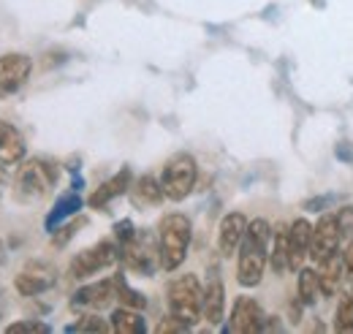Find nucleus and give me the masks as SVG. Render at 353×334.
<instances>
[{"label":"nucleus","instance_id":"obj_16","mask_svg":"<svg viewBox=\"0 0 353 334\" xmlns=\"http://www.w3.org/2000/svg\"><path fill=\"white\" fill-rule=\"evenodd\" d=\"M131 168H120L112 179H106L101 188H95V193L90 196V207L92 209H103L109 202H114L117 196H123L125 190H131Z\"/></svg>","mask_w":353,"mask_h":334},{"label":"nucleus","instance_id":"obj_4","mask_svg":"<svg viewBox=\"0 0 353 334\" xmlns=\"http://www.w3.org/2000/svg\"><path fill=\"white\" fill-rule=\"evenodd\" d=\"M196 177H199V166H196L193 155H188V153L172 155L161 171V185H163L166 199H172V202L188 199L190 190L196 188Z\"/></svg>","mask_w":353,"mask_h":334},{"label":"nucleus","instance_id":"obj_18","mask_svg":"<svg viewBox=\"0 0 353 334\" xmlns=\"http://www.w3.org/2000/svg\"><path fill=\"white\" fill-rule=\"evenodd\" d=\"M163 199H166V193H163V185H161L155 177L144 174V177H139L136 182H131V202H133V207H139V209L158 207Z\"/></svg>","mask_w":353,"mask_h":334},{"label":"nucleus","instance_id":"obj_30","mask_svg":"<svg viewBox=\"0 0 353 334\" xmlns=\"http://www.w3.org/2000/svg\"><path fill=\"white\" fill-rule=\"evenodd\" d=\"M133 234H136V228H133L131 220H120V223L114 226V237H117V245H125V242L131 239Z\"/></svg>","mask_w":353,"mask_h":334},{"label":"nucleus","instance_id":"obj_26","mask_svg":"<svg viewBox=\"0 0 353 334\" xmlns=\"http://www.w3.org/2000/svg\"><path fill=\"white\" fill-rule=\"evenodd\" d=\"M109 329H112V326H109L103 318H98V315H85L82 321L65 326V332H109Z\"/></svg>","mask_w":353,"mask_h":334},{"label":"nucleus","instance_id":"obj_24","mask_svg":"<svg viewBox=\"0 0 353 334\" xmlns=\"http://www.w3.org/2000/svg\"><path fill=\"white\" fill-rule=\"evenodd\" d=\"M114 288H117V299L123 302V307H133V310H144V307H147V299L139 291L128 288V283H125L123 275L114 277Z\"/></svg>","mask_w":353,"mask_h":334},{"label":"nucleus","instance_id":"obj_13","mask_svg":"<svg viewBox=\"0 0 353 334\" xmlns=\"http://www.w3.org/2000/svg\"><path fill=\"white\" fill-rule=\"evenodd\" d=\"M248 217L242 212H228L221 220V231H218V250L223 258H231L234 253L239 250L242 245V237L248 231Z\"/></svg>","mask_w":353,"mask_h":334},{"label":"nucleus","instance_id":"obj_29","mask_svg":"<svg viewBox=\"0 0 353 334\" xmlns=\"http://www.w3.org/2000/svg\"><path fill=\"white\" fill-rule=\"evenodd\" d=\"M337 223H340L343 237H351V234H353V207L340 209V212H337Z\"/></svg>","mask_w":353,"mask_h":334},{"label":"nucleus","instance_id":"obj_28","mask_svg":"<svg viewBox=\"0 0 353 334\" xmlns=\"http://www.w3.org/2000/svg\"><path fill=\"white\" fill-rule=\"evenodd\" d=\"M155 332L158 334H182V332H188V326H185V324H182V321H176L174 315H169V318H166V321H161V324H158V329H155Z\"/></svg>","mask_w":353,"mask_h":334},{"label":"nucleus","instance_id":"obj_31","mask_svg":"<svg viewBox=\"0 0 353 334\" xmlns=\"http://www.w3.org/2000/svg\"><path fill=\"white\" fill-rule=\"evenodd\" d=\"M343 261H345V272L353 277V237L351 242H348V248H345V253H343Z\"/></svg>","mask_w":353,"mask_h":334},{"label":"nucleus","instance_id":"obj_5","mask_svg":"<svg viewBox=\"0 0 353 334\" xmlns=\"http://www.w3.org/2000/svg\"><path fill=\"white\" fill-rule=\"evenodd\" d=\"M120 255H123V261H125V266L131 272H139V275L150 277L161 266L158 237H152L147 231H136L125 245H120Z\"/></svg>","mask_w":353,"mask_h":334},{"label":"nucleus","instance_id":"obj_19","mask_svg":"<svg viewBox=\"0 0 353 334\" xmlns=\"http://www.w3.org/2000/svg\"><path fill=\"white\" fill-rule=\"evenodd\" d=\"M82 196H79V190H71V193H65V196H60L57 202H54V207L52 212L46 215L44 226L49 234H54L60 226H63V220H68V217H74L79 209H82Z\"/></svg>","mask_w":353,"mask_h":334},{"label":"nucleus","instance_id":"obj_10","mask_svg":"<svg viewBox=\"0 0 353 334\" xmlns=\"http://www.w3.org/2000/svg\"><path fill=\"white\" fill-rule=\"evenodd\" d=\"M264 310L256 299L250 296H239L234 302V310H231V324H228V332L236 334H256L264 329Z\"/></svg>","mask_w":353,"mask_h":334},{"label":"nucleus","instance_id":"obj_22","mask_svg":"<svg viewBox=\"0 0 353 334\" xmlns=\"http://www.w3.org/2000/svg\"><path fill=\"white\" fill-rule=\"evenodd\" d=\"M112 332L117 334H144L147 332V324L141 318L139 310L133 307H117L112 313Z\"/></svg>","mask_w":353,"mask_h":334},{"label":"nucleus","instance_id":"obj_6","mask_svg":"<svg viewBox=\"0 0 353 334\" xmlns=\"http://www.w3.org/2000/svg\"><path fill=\"white\" fill-rule=\"evenodd\" d=\"M57 179V168L46 161H28L17 174V196L22 202H39Z\"/></svg>","mask_w":353,"mask_h":334},{"label":"nucleus","instance_id":"obj_11","mask_svg":"<svg viewBox=\"0 0 353 334\" xmlns=\"http://www.w3.org/2000/svg\"><path fill=\"white\" fill-rule=\"evenodd\" d=\"M30 57L25 55H3L0 57V98L14 95L30 77Z\"/></svg>","mask_w":353,"mask_h":334},{"label":"nucleus","instance_id":"obj_23","mask_svg":"<svg viewBox=\"0 0 353 334\" xmlns=\"http://www.w3.org/2000/svg\"><path fill=\"white\" fill-rule=\"evenodd\" d=\"M296 293H299V302L305 307H312L321 296V283H318V269H310L302 266L299 269V280H296Z\"/></svg>","mask_w":353,"mask_h":334},{"label":"nucleus","instance_id":"obj_9","mask_svg":"<svg viewBox=\"0 0 353 334\" xmlns=\"http://www.w3.org/2000/svg\"><path fill=\"white\" fill-rule=\"evenodd\" d=\"M57 283V269L46 261H30L22 266V272L17 275L14 286L22 296H39V293L49 291Z\"/></svg>","mask_w":353,"mask_h":334},{"label":"nucleus","instance_id":"obj_17","mask_svg":"<svg viewBox=\"0 0 353 334\" xmlns=\"http://www.w3.org/2000/svg\"><path fill=\"white\" fill-rule=\"evenodd\" d=\"M28 147H25V139L17 128L6 120H0V164L3 166H14L25 158Z\"/></svg>","mask_w":353,"mask_h":334},{"label":"nucleus","instance_id":"obj_21","mask_svg":"<svg viewBox=\"0 0 353 334\" xmlns=\"http://www.w3.org/2000/svg\"><path fill=\"white\" fill-rule=\"evenodd\" d=\"M269 264L274 275L288 272V226H277L272 231V248H269Z\"/></svg>","mask_w":353,"mask_h":334},{"label":"nucleus","instance_id":"obj_1","mask_svg":"<svg viewBox=\"0 0 353 334\" xmlns=\"http://www.w3.org/2000/svg\"><path fill=\"white\" fill-rule=\"evenodd\" d=\"M269 242H272V226L266 220H250L248 231L239 245V264H236V280L245 288H256L264 277L266 261H269Z\"/></svg>","mask_w":353,"mask_h":334},{"label":"nucleus","instance_id":"obj_20","mask_svg":"<svg viewBox=\"0 0 353 334\" xmlns=\"http://www.w3.org/2000/svg\"><path fill=\"white\" fill-rule=\"evenodd\" d=\"M343 269H345V261L340 253L329 255L321 261V269H318V283H321V293L323 296H334L340 291V283H343Z\"/></svg>","mask_w":353,"mask_h":334},{"label":"nucleus","instance_id":"obj_8","mask_svg":"<svg viewBox=\"0 0 353 334\" xmlns=\"http://www.w3.org/2000/svg\"><path fill=\"white\" fill-rule=\"evenodd\" d=\"M340 239H343V231H340L337 215H321V220L312 226L310 258H312L315 264H321L323 258L334 255V253L340 250Z\"/></svg>","mask_w":353,"mask_h":334},{"label":"nucleus","instance_id":"obj_12","mask_svg":"<svg viewBox=\"0 0 353 334\" xmlns=\"http://www.w3.org/2000/svg\"><path fill=\"white\" fill-rule=\"evenodd\" d=\"M310 242H312V226L305 217L294 220L288 226V269L299 272L305 258H310Z\"/></svg>","mask_w":353,"mask_h":334},{"label":"nucleus","instance_id":"obj_7","mask_svg":"<svg viewBox=\"0 0 353 334\" xmlns=\"http://www.w3.org/2000/svg\"><path fill=\"white\" fill-rule=\"evenodd\" d=\"M117 258H120V245H114V242H98V245L82 250L71 261V277L74 280H88L95 272L112 266Z\"/></svg>","mask_w":353,"mask_h":334},{"label":"nucleus","instance_id":"obj_27","mask_svg":"<svg viewBox=\"0 0 353 334\" xmlns=\"http://www.w3.org/2000/svg\"><path fill=\"white\" fill-rule=\"evenodd\" d=\"M8 334H52V326L49 324H41V321H17V324H8Z\"/></svg>","mask_w":353,"mask_h":334},{"label":"nucleus","instance_id":"obj_25","mask_svg":"<svg viewBox=\"0 0 353 334\" xmlns=\"http://www.w3.org/2000/svg\"><path fill=\"white\" fill-rule=\"evenodd\" d=\"M334 332L337 334L353 332V296L343 299V302L337 304V313H334Z\"/></svg>","mask_w":353,"mask_h":334},{"label":"nucleus","instance_id":"obj_32","mask_svg":"<svg viewBox=\"0 0 353 334\" xmlns=\"http://www.w3.org/2000/svg\"><path fill=\"white\" fill-rule=\"evenodd\" d=\"M0 185H3V164H0Z\"/></svg>","mask_w":353,"mask_h":334},{"label":"nucleus","instance_id":"obj_2","mask_svg":"<svg viewBox=\"0 0 353 334\" xmlns=\"http://www.w3.org/2000/svg\"><path fill=\"white\" fill-rule=\"evenodd\" d=\"M190 237H193V226L182 212L163 215L161 226H158V248H161V269L174 272L182 266V261L188 258L190 248Z\"/></svg>","mask_w":353,"mask_h":334},{"label":"nucleus","instance_id":"obj_3","mask_svg":"<svg viewBox=\"0 0 353 334\" xmlns=\"http://www.w3.org/2000/svg\"><path fill=\"white\" fill-rule=\"evenodd\" d=\"M201 296H204V288L196 275H179L169 283V291H166L169 313L188 329L196 326L201 321Z\"/></svg>","mask_w":353,"mask_h":334},{"label":"nucleus","instance_id":"obj_14","mask_svg":"<svg viewBox=\"0 0 353 334\" xmlns=\"http://www.w3.org/2000/svg\"><path fill=\"white\" fill-rule=\"evenodd\" d=\"M225 315V291H223V280L218 272H210V280L204 286L201 296V318L210 324H221Z\"/></svg>","mask_w":353,"mask_h":334},{"label":"nucleus","instance_id":"obj_15","mask_svg":"<svg viewBox=\"0 0 353 334\" xmlns=\"http://www.w3.org/2000/svg\"><path fill=\"white\" fill-rule=\"evenodd\" d=\"M117 296L114 288V280H101V283H92L85 286L71 296V307H90V310H101V307H109L112 299Z\"/></svg>","mask_w":353,"mask_h":334}]
</instances>
